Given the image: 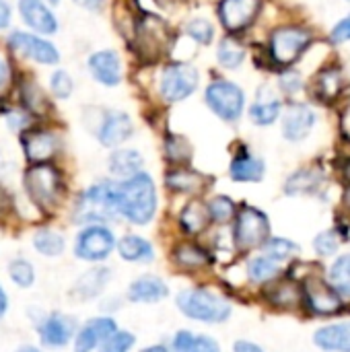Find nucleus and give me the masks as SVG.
I'll return each instance as SVG.
<instances>
[{
	"mask_svg": "<svg viewBox=\"0 0 350 352\" xmlns=\"http://www.w3.org/2000/svg\"><path fill=\"white\" fill-rule=\"evenodd\" d=\"M116 208L118 217L126 219L132 225H149L159 208V196L153 177L146 171H140L128 179L116 182Z\"/></svg>",
	"mask_w": 350,
	"mask_h": 352,
	"instance_id": "nucleus-1",
	"label": "nucleus"
},
{
	"mask_svg": "<svg viewBox=\"0 0 350 352\" xmlns=\"http://www.w3.org/2000/svg\"><path fill=\"white\" fill-rule=\"evenodd\" d=\"M177 311L200 324H225L231 318V303L206 287L184 289L175 297Z\"/></svg>",
	"mask_w": 350,
	"mask_h": 352,
	"instance_id": "nucleus-2",
	"label": "nucleus"
},
{
	"mask_svg": "<svg viewBox=\"0 0 350 352\" xmlns=\"http://www.w3.org/2000/svg\"><path fill=\"white\" fill-rule=\"evenodd\" d=\"M118 217L116 208V182L103 179L80 192L74 204L76 223L85 225H105Z\"/></svg>",
	"mask_w": 350,
	"mask_h": 352,
	"instance_id": "nucleus-3",
	"label": "nucleus"
},
{
	"mask_svg": "<svg viewBox=\"0 0 350 352\" xmlns=\"http://www.w3.org/2000/svg\"><path fill=\"white\" fill-rule=\"evenodd\" d=\"M23 186L29 200L45 212H52L60 204L64 194V177L60 169L52 163L31 165L25 171Z\"/></svg>",
	"mask_w": 350,
	"mask_h": 352,
	"instance_id": "nucleus-4",
	"label": "nucleus"
},
{
	"mask_svg": "<svg viewBox=\"0 0 350 352\" xmlns=\"http://www.w3.org/2000/svg\"><path fill=\"white\" fill-rule=\"evenodd\" d=\"M314 33L301 25H283L272 31L268 52L270 60L283 68H291L311 45Z\"/></svg>",
	"mask_w": 350,
	"mask_h": 352,
	"instance_id": "nucleus-5",
	"label": "nucleus"
},
{
	"mask_svg": "<svg viewBox=\"0 0 350 352\" xmlns=\"http://www.w3.org/2000/svg\"><path fill=\"white\" fill-rule=\"evenodd\" d=\"M204 101L210 111L223 122H237L245 111V93L239 85L219 78L204 91Z\"/></svg>",
	"mask_w": 350,
	"mask_h": 352,
	"instance_id": "nucleus-6",
	"label": "nucleus"
},
{
	"mask_svg": "<svg viewBox=\"0 0 350 352\" xmlns=\"http://www.w3.org/2000/svg\"><path fill=\"white\" fill-rule=\"evenodd\" d=\"M268 237H270V223L262 210L250 204L237 208V214L233 219V241L237 250L245 252V250L262 248Z\"/></svg>",
	"mask_w": 350,
	"mask_h": 352,
	"instance_id": "nucleus-7",
	"label": "nucleus"
},
{
	"mask_svg": "<svg viewBox=\"0 0 350 352\" xmlns=\"http://www.w3.org/2000/svg\"><path fill=\"white\" fill-rule=\"evenodd\" d=\"M116 241L118 239L107 225H85L74 239L72 252L76 260L89 264H101L113 254Z\"/></svg>",
	"mask_w": 350,
	"mask_h": 352,
	"instance_id": "nucleus-8",
	"label": "nucleus"
},
{
	"mask_svg": "<svg viewBox=\"0 0 350 352\" xmlns=\"http://www.w3.org/2000/svg\"><path fill=\"white\" fill-rule=\"evenodd\" d=\"M200 82L198 70L188 62L167 64L159 76V95L167 103H179L188 99Z\"/></svg>",
	"mask_w": 350,
	"mask_h": 352,
	"instance_id": "nucleus-9",
	"label": "nucleus"
},
{
	"mask_svg": "<svg viewBox=\"0 0 350 352\" xmlns=\"http://www.w3.org/2000/svg\"><path fill=\"white\" fill-rule=\"evenodd\" d=\"M8 47L41 66H56L60 62V52L58 47L43 39L41 35L27 33V31H12L8 35Z\"/></svg>",
	"mask_w": 350,
	"mask_h": 352,
	"instance_id": "nucleus-10",
	"label": "nucleus"
},
{
	"mask_svg": "<svg viewBox=\"0 0 350 352\" xmlns=\"http://www.w3.org/2000/svg\"><path fill=\"white\" fill-rule=\"evenodd\" d=\"M76 330H78V326H76L74 318L66 316L62 311H52V314L43 316V320L37 324L39 340L47 349L68 346V342H72Z\"/></svg>",
	"mask_w": 350,
	"mask_h": 352,
	"instance_id": "nucleus-11",
	"label": "nucleus"
},
{
	"mask_svg": "<svg viewBox=\"0 0 350 352\" xmlns=\"http://www.w3.org/2000/svg\"><path fill=\"white\" fill-rule=\"evenodd\" d=\"M21 144H23V153L31 165L52 163V159L60 151V136L45 128H33V130L23 132Z\"/></svg>",
	"mask_w": 350,
	"mask_h": 352,
	"instance_id": "nucleus-12",
	"label": "nucleus"
},
{
	"mask_svg": "<svg viewBox=\"0 0 350 352\" xmlns=\"http://www.w3.org/2000/svg\"><path fill=\"white\" fill-rule=\"evenodd\" d=\"M303 303L320 316H334L342 309V299L338 293L320 276H311L303 285Z\"/></svg>",
	"mask_w": 350,
	"mask_h": 352,
	"instance_id": "nucleus-13",
	"label": "nucleus"
},
{
	"mask_svg": "<svg viewBox=\"0 0 350 352\" xmlns=\"http://www.w3.org/2000/svg\"><path fill=\"white\" fill-rule=\"evenodd\" d=\"M281 128H283V136L289 140V142H301L305 140L316 122H318V116L316 111L305 105V103H291L283 113H281Z\"/></svg>",
	"mask_w": 350,
	"mask_h": 352,
	"instance_id": "nucleus-14",
	"label": "nucleus"
},
{
	"mask_svg": "<svg viewBox=\"0 0 350 352\" xmlns=\"http://www.w3.org/2000/svg\"><path fill=\"white\" fill-rule=\"evenodd\" d=\"M118 324L109 316L101 318H91L85 326H80L72 338V349L74 352H93L99 349L113 332H118Z\"/></svg>",
	"mask_w": 350,
	"mask_h": 352,
	"instance_id": "nucleus-15",
	"label": "nucleus"
},
{
	"mask_svg": "<svg viewBox=\"0 0 350 352\" xmlns=\"http://www.w3.org/2000/svg\"><path fill=\"white\" fill-rule=\"evenodd\" d=\"M262 0H221L219 2V19L223 27L231 33H239L248 29L258 16Z\"/></svg>",
	"mask_w": 350,
	"mask_h": 352,
	"instance_id": "nucleus-16",
	"label": "nucleus"
},
{
	"mask_svg": "<svg viewBox=\"0 0 350 352\" xmlns=\"http://www.w3.org/2000/svg\"><path fill=\"white\" fill-rule=\"evenodd\" d=\"M91 76L103 87H118L124 76L122 58L116 50H99L87 60Z\"/></svg>",
	"mask_w": 350,
	"mask_h": 352,
	"instance_id": "nucleus-17",
	"label": "nucleus"
},
{
	"mask_svg": "<svg viewBox=\"0 0 350 352\" xmlns=\"http://www.w3.org/2000/svg\"><path fill=\"white\" fill-rule=\"evenodd\" d=\"M19 14L35 35H54L58 31V19L45 0H19Z\"/></svg>",
	"mask_w": 350,
	"mask_h": 352,
	"instance_id": "nucleus-18",
	"label": "nucleus"
},
{
	"mask_svg": "<svg viewBox=\"0 0 350 352\" xmlns=\"http://www.w3.org/2000/svg\"><path fill=\"white\" fill-rule=\"evenodd\" d=\"M134 134V122L126 111H109L97 132V140L105 148H120Z\"/></svg>",
	"mask_w": 350,
	"mask_h": 352,
	"instance_id": "nucleus-19",
	"label": "nucleus"
},
{
	"mask_svg": "<svg viewBox=\"0 0 350 352\" xmlns=\"http://www.w3.org/2000/svg\"><path fill=\"white\" fill-rule=\"evenodd\" d=\"M130 303H140V305H153L169 297V287L167 283L157 276V274H142L134 278L128 287L126 293Z\"/></svg>",
	"mask_w": 350,
	"mask_h": 352,
	"instance_id": "nucleus-20",
	"label": "nucleus"
},
{
	"mask_svg": "<svg viewBox=\"0 0 350 352\" xmlns=\"http://www.w3.org/2000/svg\"><path fill=\"white\" fill-rule=\"evenodd\" d=\"M171 260L182 272H200L212 264L210 252L196 241H179L171 252Z\"/></svg>",
	"mask_w": 350,
	"mask_h": 352,
	"instance_id": "nucleus-21",
	"label": "nucleus"
},
{
	"mask_svg": "<svg viewBox=\"0 0 350 352\" xmlns=\"http://www.w3.org/2000/svg\"><path fill=\"white\" fill-rule=\"evenodd\" d=\"M283 113V101L276 97V93L264 85L260 87V91L256 93V101L250 105V120L256 124V126H272Z\"/></svg>",
	"mask_w": 350,
	"mask_h": 352,
	"instance_id": "nucleus-22",
	"label": "nucleus"
},
{
	"mask_svg": "<svg viewBox=\"0 0 350 352\" xmlns=\"http://www.w3.org/2000/svg\"><path fill=\"white\" fill-rule=\"evenodd\" d=\"M266 173V165L260 157L252 155L248 148H241L231 165H229V175L233 182H239V184H256V182H262Z\"/></svg>",
	"mask_w": 350,
	"mask_h": 352,
	"instance_id": "nucleus-23",
	"label": "nucleus"
},
{
	"mask_svg": "<svg viewBox=\"0 0 350 352\" xmlns=\"http://www.w3.org/2000/svg\"><path fill=\"white\" fill-rule=\"evenodd\" d=\"M116 250L118 256L124 262H132V264H151L155 260V245L144 239L142 235H134L128 233L124 237H120L116 241Z\"/></svg>",
	"mask_w": 350,
	"mask_h": 352,
	"instance_id": "nucleus-24",
	"label": "nucleus"
},
{
	"mask_svg": "<svg viewBox=\"0 0 350 352\" xmlns=\"http://www.w3.org/2000/svg\"><path fill=\"white\" fill-rule=\"evenodd\" d=\"M109 280H111V270L105 268V266H95V268L83 272L76 278V283L72 287V295L78 297V299H83V301L97 299L105 291V287L109 285Z\"/></svg>",
	"mask_w": 350,
	"mask_h": 352,
	"instance_id": "nucleus-25",
	"label": "nucleus"
},
{
	"mask_svg": "<svg viewBox=\"0 0 350 352\" xmlns=\"http://www.w3.org/2000/svg\"><path fill=\"white\" fill-rule=\"evenodd\" d=\"M206 186V177L190 167H173L165 173V188L173 194H200Z\"/></svg>",
	"mask_w": 350,
	"mask_h": 352,
	"instance_id": "nucleus-26",
	"label": "nucleus"
},
{
	"mask_svg": "<svg viewBox=\"0 0 350 352\" xmlns=\"http://www.w3.org/2000/svg\"><path fill=\"white\" fill-rule=\"evenodd\" d=\"M208 225H210V217H208L206 204L200 200L188 202L177 214V227L188 237H198L200 233L206 231Z\"/></svg>",
	"mask_w": 350,
	"mask_h": 352,
	"instance_id": "nucleus-27",
	"label": "nucleus"
},
{
	"mask_svg": "<svg viewBox=\"0 0 350 352\" xmlns=\"http://www.w3.org/2000/svg\"><path fill=\"white\" fill-rule=\"evenodd\" d=\"M107 167H109V173L113 177H118V182H120V179H128L136 173H140L144 167V159L134 148H116L109 155Z\"/></svg>",
	"mask_w": 350,
	"mask_h": 352,
	"instance_id": "nucleus-28",
	"label": "nucleus"
},
{
	"mask_svg": "<svg viewBox=\"0 0 350 352\" xmlns=\"http://www.w3.org/2000/svg\"><path fill=\"white\" fill-rule=\"evenodd\" d=\"M316 346L328 352H350V322L320 328L314 336Z\"/></svg>",
	"mask_w": 350,
	"mask_h": 352,
	"instance_id": "nucleus-29",
	"label": "nucleus"
},
{
	"mask_svg": "<svg viewBox=\"0 0 350 352\" xmlns=\"http://www.w3.org/2000/svg\"><path fill=\"white\" fill-rule=\"evenodd\" d=\"M344 85H347V80L338 66L322 68L320 74L316 76V95L322 101H334L342 95Z\"/></svg>",
	"mask_w": 350,
	"mask_h": 352,
	"instance_id": "nucleus-30",
	"label": "nucleus"
},
{
	"mask_svg": "<svg viewBox=\"0 0 350 352\" xmlns=\"http://www.w3.org/2000/svg\"><path fill=\"white\" fill-rule=\"evenodd\" d=\"M31 243L35 248L37 254H41L43 258H60L64 254V248H66V241L64 237L54 231V229H37L31 237Z\"/></svg>",
	"mask_w": 350,
	"mask_h": 352,
	"instance_id": "nucleus-31",
	"label": "nucleus"
},
{
	"mask_svg": "<svg viewBox=\"0 0 350 352\" xmlns=\"http://www.w3.org/2000/svg\"><path fill=\"white\" fill-rule=\"evenodd\" d=\"M245 47L233 39V37H225L219 41V47H217V60L223 68L227 70H237L241 68V64L245 62Z\"/></svg>",
	"mask_w": 350,
	"mask_h": 352,
	"instance_id": "nucleus-32",
	"label": "nucleus"
},
{
	"mask_svg": "<svg viewBox=\"0 0 350 352\" xmlns=\"http://www.w3.org/2000/svg\"><path fill=\"white\" fill-rule=\"evenodd\" d=\"M322 179H324V175L318 169H299L287 179L285 192L293 194V196L309 194V192H316V188L322 184Z\"/></svg>",
	"mask_w": 350,
	"mask_h": 352,
	"instance_id": "nucleus-33",
	"label": "nucleus"
},
{
	"mask_svg": "<svg viewBox=\"0 0 350 352\" xmlns=\"http://www.w3.org/2000/svg\"><path fill=\"white\" fill-rule=\"evenodd\" d=\"M278 274H281V264L266 256H256L248 262V278L256 285L272 283Z\"/></svg>",
	"mask_w": 350,
	"mask_h": 352,
	"instance_id": "nucleus-34",
	"label": "nucleus"
},
{
	"mask_svg": "<svg viewBox=\"0 0 350 352\" xmlns=\"http://www.w3.org/2000/svg\"><path fill=\"white\" fill-rule=\"evenodd\" d=\"M330 287L340 299H350V254L340 256L330 268Z\"/></svg>",
	"mask_w": 350,
	"mask_h": 352,
	"instance_id": "nucleus-35",
	"label": "nucleus"
},
{
	"mask_svg": "<svg viewBox=\"0 0 350 352\" xmlns=\"http://www.w3.org/2000/svg\"><path fill=\"white\" fill-rule=\"evenodd\" d=\"M268 301L278 307H297L303 301V291L295 283H281L268 291Z\"/></svg>",
	"mask_w": 350,
	"mask_h": 352,
	"instance_id": "nucleus-36",
	"label": "nucleus"
},
{
	"mask_svg": "<svg viewBox=\"0 0 350 352\" xmlns=\"http://www.w3.org/2000/svg\"><path fill=\"white\" fill-rule=\"evenodd\" d=\"M165 159L171 165L184 167L192 159V146H190V142L184 136H177V134L165 136Z\"/></svg>",
	"mask_w": 350,
	"mask_h": 352,
	"instance_id": "nucleus-37",
	"label": "nucleus"
},
{
	"mask_svg": "<svg viewBox=\"0 0 350 352\" xmlns=\"http://www.w3.org/2000/svg\"><path fill=\"white\" fill-rule=\"evenodd\" d=\"M206 210H208V217H210V223H217V225H227L235 219L237 214V204L229 198V196H215L208 204H206Z\"/></svg>",
	"mask_w": 350,
	"mask_h": 352,
	"instance_id": "nucleus-38",
	"label": "nucleus"
},
{
	"mask_svg": "<svg viewBox=\"0 0 350 352\" xmlns=\"http://www.w3.org/2000/svg\"><path fill=\"white\" fill-rule=\"evenodd\" d=\"M264 250V256L274 260V262H285V260H291L293 256L299 254V245L293 243L291 239H285V237H268L262 245Z\"/></svg>",
	"mask_w": 350,
	"mask_h": 352,
	"instance_id": "nucleus-39",
	"label": "nucleus"
},
{
	"mask_svg": "<svg viewBox=\"0 0 350 352\" xmlns=\"http://www.w3.org/2000/svg\"><path fill=\"white\" fill-rule=\"evenodd\" d=\"M8 278L19 287V289H31L35 285V268L29 260L25 258H14L8 264Z\"/></svg>",
	"mask_w": 350,
	"mask_h": 352,
	"instance_id": "nucleus-40",
	"label": "nucleus"
},
{
	"mask_svg": "<svg viewBox=\"0 0 350 352\" xmlns=\"http://www.w3.org/2000/svg\"><path fill=\"white\" fill-rule=\"evenodd\" d=\"M184 33H186L188 37H192V39H194L196 43H200V45H208V43L215 39V27H212V23L206 21V19H192V21L186 25Z\"/></svg>",
	"mask_w": 350,
	"mask_h": 352,
	"instance_id": "nucleus-41",
	"label": "nucleus"
},
{
	"mask_svg": "<svg viewBox=\"0 0 350 352\" xmlns=\"http://www.w3.org/2000/svg\"><path fill=\"white\" fill-rule=\"evenodd\" d=\"M134 344H136V336L132 332L118 330L99 346V352H130Z\"/></svg>",
	"mask_w": 350,
	"mask_h": 352,
	"instance_id": "nucleus-42",
	"label": "nucleus"
},
{
	"mask_svg": "<svg viewBox=\"0 0 350 352\" xmlns=\"http://www.w3.org/2000/svg\"><path fill=\"white\" fill-rule=\"evenodd\" d=\"M50 91L56 99H68L74 91V80L66 70H56L50 76Z\"/></svg>",
	"mask_w": 350,
	"mask_h": 352,
	"instance_id": "nucleus-43",
	"label": "nucleus"
},
{
	"mask_svg": "<svg viewBox=\"0 0 350 352\" xmlns=\"http://www.w3.org/2000/svg\"><path fill=\"white\" fill-rule=\"evenodd\" d=\"M338 245H340V233L336 229H330L326 233H320L316 237V241H314V248H316V252L320 256H332V254H336Z\"/></svg>",
	"mask_w": 350,
	"mask_h": 352,
	"instance_id": "nucleus-44",
	"label": "nucleus"
},
{
	"mask_svg": "<svg viewBox=\"0 0 350 352\" xmlns=\"http://www.w3.org/2000/svg\"><path fill=\"white\" fill-rule=\"evenodd\" d=\"M278 87H281V91L287 93V95H297V93L305 87V82H303V76H301L297 70L287 68V70L281 72V76H278Z\"/></svg>",
	"mask_w": 350,
	"mask_h": 352,
	"instance_id": "nucleus-45",
	"label": "nucleus"
},
{
	"mask_svg": "<svg viewBox=\"0 0 350 352\" xmlns=\"http://www.w3.org/2000/svg\"><path fill=\"white\" fill-rule=\"evenodd\" d=\"M330 41H332L334 45H342V43L350 41V14H347L344 19H340V21L332 27V31H330Z\"/></svg>",
	"mask_w": 350,
	"mask_h": 352,
	"instance_id": "nucleus-46",
	"label": "nucleus"
},
{
	"mask_svg": "<svg viewBox=\"0 0 350 352\" xmlns=\"http://www.w3.org/2000/svg\"><path fill=\"white\" fill-rule=\"evenodd\" d=\"M194 338L196 334L190 332V330H177L173 340H171V352H190L192 351V344H194Z\"/></svg>",
	"mask_w": 350,
	"mask_h": 352,
	"instance_id": "nucleus-47",
	"label": "nucleus"
},
{
	"mask_svg": "<svg viewBox=\"0 0 350 352\" xmlns=\"http://www.w3.org/2000/svg\"><path fill=\"white\" fill-rule=\"evenodd\" d=\"M190 352H221V344L208 334H196Z\"/></svg>",
	"mask_w": 350,
	"mask_h": 352,
	"instance_id": "nucleus-48",
	"label": "nucleus"
},
{
	"mask_svg": "<svg viewBox=\"0 0 350 352\" xmlns=\"http://www.w3.org/2000/svg\"><path fill=\"white\" fill-rule=\"evenodd\" d=\"M8 126H10V130H14V132H25V128L31 124V118H29V113L27 111H10L8 113Z\"/></svg>",
	"mask_w": 350,
	"mask_h": 352,
	"instance_id": "nucleus-49",
	"label": "nucleus"
},
{
	"mask_svg": "<svg viewBox=\"0 0 350 352\" xmlns=\"http://www.w3.org/2000/svg\"><path fill=\"white\" fill-rule=\"evenodd\" d=\"M12 21V8L6 0H0V31L8 29Z\"/></svg>",
	"mask_w": 350,
	"mask_h": 352,
	"instance_id": "nucleus-50",
	"label": "nucleus"
},
{
	"mask_svg": "<svg viewBox=\"0 0 350 352\" xmlns=\"http://www.w3.org/2000/svg\"><path fill=\"white\" fill-rule=\"evenodd\" d=\"M233 352H264L262 346H258L256 342H250V340H237L235 346H233Z\"/></svg>",
	"mask_w": 350,
	"mask_h": 352,
	"instance_id": "nucleus-51",
	"label": "nucleus"
},
{
	"mask_svg": "<svg viewBox=\"0 0 350 352\" xmlns=\"http://www.w3.org/2000/svg\"><path fill=\"white\" fill-rule=\"evenodd\" d=\"M78 6H83V8H87V10H99L103 4H105V0H74Z\"/></svg>",
	"mask_w": 350,
	"mask_h": 352,
	"instance_id": "nucleus-52",
	"label": "nucleus"
},
{
	"mask_svg": "<svg viewBox=\"0 0 350 352\" xmlns=\"http://www.w3.org/2000/svg\"><path fill=\"white\" fill-rule=\"evenodd\" d=\"M8 80H10V68H8L6 60L0 56V89H2Z\"/></svg>",
	"mask_w": 350,
	"mask_h": 352,
	"instance_id": "nucleus-53",
	"label": "nucleus"
},
{
	"mask_svg": "<svg viewBox=\"0 0 350 352\" xmlns=\"http://www.w3.org/2000/svg\"><path fill=\"white\" fill-rule=\"evenodd\" d=\"M6 311H8V295H6V291L0 287V320L6 316Z\"/></svg>",
	"mask_w": 350,
	"mask_h": 352,
	"instance_id": "nucleus-54",
	"label": "nucleus"
},
{
	"mask_svg": "<svg viewBox=\"0 0 350 352\" xmlns=\"http://www.w3.org/2000/svg\"><path fill=\"white\" fill-rule=\"evenodd\" d=\"M142 352H171L167 346H163V344H153V346H149V349H144Z\"/></svg>",
	"mask_w": 350,
	"mask_h": 352,
	"instance_id": "nucleus-55",
	"label": "nucleus"
},
{
	"mask_svg": "<svg viewBox=\"0 0 350 352\" xmlns=\"http://www.w3.org/2000/svg\"><path fill=\"white\" fill-rule=\"evenodd\" d=\"M17 352H41L39 349H35V346H23V349H19Z\"/></svg>",
	"mask_w": 350,
	"mask_h": 352,
	"instance_id": "nucleus-56",
	"label": "nucleus"
},
{
	"mask_svg": "<svg viewBox=\"0 0 350 352\" xmlns=\"http://www.w3.org/2000/svg\"><path fill=\"white\" fill-rule=\"evenodd\" d=\"M344 204L350 208V188L347 190V194H344Z\"/></svg>",
	"mask_w": 350,
	"mask_h": 352,
	"instance_id": "nucleus-57",
	"label": "nucleus"
},
{
	"mask_svg": "<svg viewBox=\"0 0 350 352\" xmlns=\"http://www.w3.org/2000/svg\"><path fill=\"white\" fill-rule=\"evenodd\" d=\"M344 171H347V177H349V179H350V163H349V165H347V169H344Z\"/></svg>",
	"mask_w": 350,
	"mask_h": 352,
	"instance_id": "nucleus-58",
	"label": "nucleus"
},
{
	"mask_svg": "<svg viewBox=\"0 0 350 352\" xmlns=\"http://www.w3.org/2000/svg\"><path fill=\"white\" fill-rule=\"evenodd\" d=\"M45 2H52V4H56V2H60V0H45Z\"/></svg>",
	"mask_w": 350,
	"mask_h": 352,
	"instance_id": "nucleus-59",
	"label": "nucleus"
},
{
	"mask_svg": "<svg viewBox=\"0 0 350 352\" xmlns=\"http://www.w3.org/2000/svg\"><path fill=\"white\" fill-rule=\"evenodd\" d=\"M347 2H350V0H347Z\"/></svg>",
	"mask_w": 350,
	"mask_h": 352,
	"instance_id": "nucleus-60",
	"label": "nucleus"
}]
</instances>
